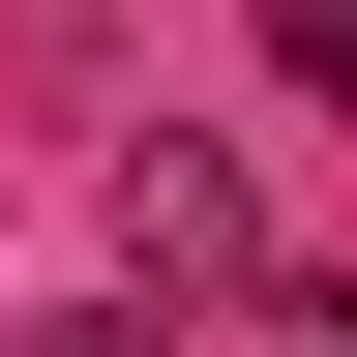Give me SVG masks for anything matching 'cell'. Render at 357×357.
Instances as JSON below:
<instances>
[{
	"label": "cell",
	"instance_id": "6da1fadb",
	"mask_svg": "<svg viewBox=\"0 0 357 357\" xmlns=\"http://www.w3.org/2000/svg\"><path fill=\"white\" fill-rule=\"evenodd\" d=\"M119 268H149V298H268V208H238V149H119Z\"/></svg>",
	"mask_w": 357,
	"mask_h": 357
},
{
	"label": "cell",
	"instance_id": "7a4b0ae2",
	"mask_svg": "<svg viewBox=\"0 0 357 357\" xmlns=\"http://www.w3.org/2000/svg\"><path fill=\"white\" fill-rule=\"evenodd\" d=\"M268 60H298V119H357V0H268Z\"/></svg>",
	"mask_w": 357,
	"mask_h": 357
}]
</instances>
